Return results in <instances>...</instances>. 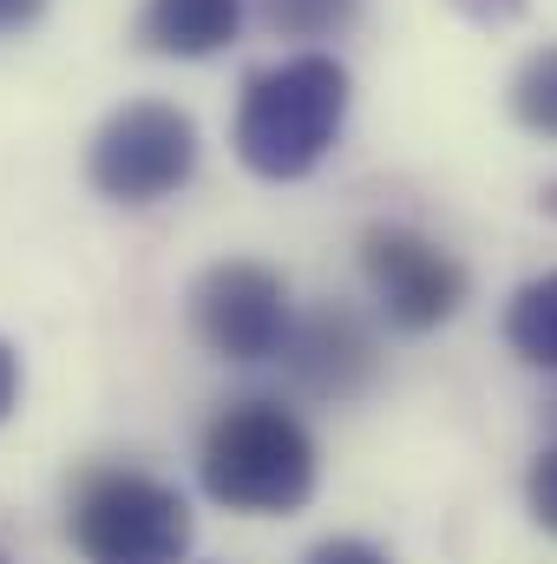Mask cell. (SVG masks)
<instances>
[{
	"instance_id": "6da1fadb",
	"label": "cell",
	"mask_w": 557,
	"mask_h": 564,
	"mask_svg": "<svg viewBox=\"0 0 557 564\" xmlns=\"http://www.w3.org/2000/svg\"><path fill=\"white\" fill-rule=\"evenodd\" d=\"M348 99H354V79L335 53H315V46L282 53L243 79L230 144L256 177L295 184L335 151L341 126H348Z\"/></svg>"
},
{
	"instance_id": "7a4b0ae2",
	"label": "cell",
	"mask_w": 557,
	"mask_h": 564,
	"mask_svg": "<svg viewBox=\"0 0 557 564\" xmlns=\"http://www.w3.org/2000/svg\"><path fill=\"white\" fill-rule=\"evenodd\" d=\"M315 440L282 401H230L204 426L197 479L217 506L243 519H282L315 499Z\"/></svg>"
},
{
	"instance_id": "3957f363",
	"label": "cell",
	"mask_w": 557,
	"mask_h": 564,
	"mask_svg": "<svg viewBox=\"0 0 557 564\" xmlns=\"http://www.w3.org/2000/svg\"><path fill=\"white\" fill-rule=\"evenodd\" d=\"M66 539L86 564H184L190 506L139 466H99L73 486Z\"/></svg>"
},
{
	"instance_id": "277c9868",
	"label": "cell",
	"mask_w": 557,
	"mask_h": 564,
	"mask_svg": "<svg viewBox=\"0 0 557 564\" xmlns=\"http://www.w3.org/2000/svg\"><path fill=\"white\" fill-rule=\"evenodd\" d=\"M197 171V119L164 99L119 106L86 144V184L112 204H164Z\"/></svg>"
},
{
	"instance_id": "5b68a950",
	"label": "cell",
	"mask_w": 557,
	"mask_h": 564,
	"mask_svg": "<svg viewBox=\"0 0 557 564\" xmlns=\"http://www.w3.org/2000/svg\"><path fill=\"white\" fill-rule=\"evenodd\" d=\"M190 328L217 361H276L295 328L288 282L250 257L210 263L190 289Z\"/></svg>"
},
{
	"instance_id": "8992f818",
	"label": "cell",
	"mask_w": 557,
	"mask_h": 564,
	"mask_svg": "<svg viewBox=\"0 0 557 564\" xmlns=\"http://www.w3.org/2000/svg\"><path fill=\"white\" fill-rule=\"evenodd\" d=\"M361 276L374 289L381 315L407 335L446 328L466 308V263L446 243H433L426 230H407V224H374L361 237Z\"/></svg>"
},
{
	"instance_id": "52a82bcc",
	"label": "cell",
	"mask_w": 557,
	"mask_h": 564,
	"mask_svg": "<svg viewBox=\"0 0 557 564\" xmlns=\"http://www.w3.org/2000/svg\"><path fill=\"white\" fill-rule=\"evenodd\" d=\"M276 361L295 375V388L315 394V401H354L381 375V348H374L368 322L354 308H335V302L315 308V315H295L288 348Z\"/></svg>"
},
{
	"instance_id": "ba28073f",
	"label": "cell",
	"mask_w": 557,
	"mask_h": 564,
	"mask_svg": "<svg viewBox=\"0 0 557 564\" xmlns=\"http://www.w3.org/2000/svg\"><path fill=\"white\" fill-rule=\"evenodd\" d=\"M243 33V0H144L139 40L157 59H210Z\"/></svg>"
},
{
	"instance_id": "9c48e42d",
	"label": "cell",
	"mask_w": 557,
	"mask_h": 564,
	"mask_svg": "<svg viewBox=\"0 0 557 564\" xmlns=\"http://www.w3.org/2000/svg\"><path fill=\"white\" fill-rule=\"evenodd\" d=\"M505 348L525 368L557 375V270L512 289V302H505Z\"/></svg>"
},
{
	"instance_id": "30bf717a",
	"label": "cell",
	"mask_w": 557,
	"mask_h": 564,
	"mask_svg": "<svg viewBox=\"0 0 557 564\" xmlns=\"http://www.w3.org/2000/svg\"><path fill=\"white\" fill-rule=\"evenodd\" d=\"M512 119L538 139H557V46H538L512 79Z\"/></svg>"
},
{
	"instance_id": "8fae6325",
	"label": "cell",
	"mask_w": 557,
	"mask_h": 564,
	"mask_svg": "<svg viewBox=\"0 0 557 564\" xmlns=\"http://www.w3.org/2000/svg\"><path fill=\"white\" fill-rule=\"evenodd\" d=\"M263 20L282 40H335L361 20V0H263Z\"/></svg>"
},
{
	"instance_id": "7c38bea8",
	"label": "cell",
	"mask_w": 557,
	"mask_h": 564,
	"mask_svg": "<svg viewBox=\"0 0 557 564\" xmlns=\"http://www.w3.org/2000/svg\"><path fill=\"white\" fill-rule=\"evenodd\" d=\"M525 506H532L538 532H551L557 539V440L532 459V473H525Z\"/></svg>"
},
{
	"instance_id": "4fadbf2b",
	"label": "cell",
	"mask_w": 557,
	"mask_h": 564,
	"mask_svg": "<svg viewBox=\"0 0 557 564\" xmlns=\"http://www.w3.org/2000/svg\"><path fill=\"white\" fill-rule=\"evenodd\" d=\"M302 564H394V558L381 545H368V539H321Z\"/></svg>"
},
{
	"instance_id": "5bb4252c",
	"label": "cell",
	"mask_w": 557,
	"mask_h": 564,
	"mask_svg": "<svg viewBox=\"0 0 557 564\" xmlns=\"http://www.w3.org/2000/svg\"><path fill=\"white\" fill-rule=\"evenodd\" d=\"M472 26H512V20H525V7L532 0H452Z\"/></svg>"
},
{
	"instance_id": "9a60e30c",
	"label": "cell",
	"mask_w": 557,
	"mask_h": 564,
	"mask_svg": "<svg viewBox=\"0 0 557 564\" xmlns=\"http://www.w3.org/2000/svg\"><path fill=\"white\" fill-rule=\"evenodd\" d=\"M40 13H46V0H0V40L7 33H26Z\"/></svg>"
},
{
	"instance_id": "2e32d148",
	"label": "cell",
	"mask_w": 557,
	"mask_h": 564,
	"mask_svg": "<svg viewBox=\"0 0 557 564\" xmlns=\"http://www.w3.org/2000/svg\"><path fill=\"white\" fill-rule=\"evenodd\" d=\"M13 408H20V355L0 341V421H7Z\"/></svg>"
},
{
	"instance_id": "e0dca14e",
	"label": "cell",
	"mask_w": 557,
	"mask_h": 564,
	"mask_svg": "<svg viewBox=\"0 0 557 564\" xmlns=\"http://www.w3.org/2000/svg\"><path fill=\"white\" fill-rule=\"evenodd\" d=\"M0 564H13V558H7V552H0Z\"/></svg>"
}]
</instances>
